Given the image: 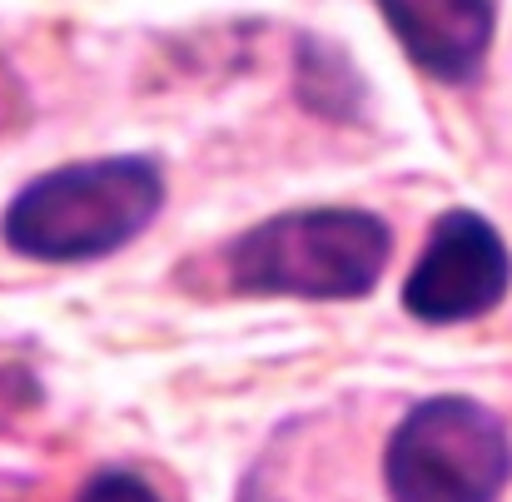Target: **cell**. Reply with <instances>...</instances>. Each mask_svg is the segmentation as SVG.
<instances>
[{
	"label": "cell",
	"mask_w": 512,
	"mask_h": 502,
	"mask_svg": "<svg viewBox=\"0 0 512 502\" xmlns=\"http://www.w3.org/2000/svg\"><path fill=\"white\" fill-rule=\"evenodd\" d=\"M378 10L423 75L463 85L483 70L498 20L493 0H378Z\"/></svg>",
	"instance_id": "5"
},
{
	"label": "cell",
	"mask_w": 512,
	"mask_h": 502,
	"mask_svg": "<svg viewBox=\"0 0 512 502\" xmlns=\"http://www.w3.org/2000/svg\"><path fill=\"white\" fill-rule=\"evenodd\" d=\"M75 502H160V493L140 478V473H125V468H110V473H95Z\"/></svg>",
	"instance_id": "6"
},
{
	"label": "cell",
	"mask_w": 512,
	"mask_h": 502,
	"mask_svg": "<svg viewBox=\"0 0 512 502\" xmlns=\"http://www.w3.org/2000/svg\"><path fill=\"white\" fill-rule=\"evenodd\" d=\"M160 204L165 179L150 160H90L30 179L10 199L0 234L20 259L85 264L140 239Z\"/></svg>",
	"instance_id": "1"
},
{
	"label": "cell",
	"mask_w": 512,
	"mask_h": 502,
	"mask_svg": "<svg viewBox=\"0 0 512 502\" xmlns=\"http://www.w3.org/2000/svg\"><path fill=\"white\" fill-rule=\"evenodd\" d=\"M508 284L512 259L503 234L483 214L453 209L433 224L428 249L403 284V309L423 324H468L493 314Z\"/></svg>",
	"instance_id": "4"
},
{
	"label": "cell",
	"mask_w": 512,
	"mask_h": 502,
	"mask_svg": "<svg viewBox=\"0 0 512 502\" xmlns=\"http://www.w3.org/2000/svg\"><path fill=\"white\" fill-rule=\"evenodd\" d=\"M393 502H498L512 478L508 423L473 398H428L388 438Z\"/></svg>",
	"instance_id": "3"
},
{
	"label": "cell",
	"mask_w": 512,
	"mask_h": 502,
	"mask_svg": "<svg viewBox=\"0 0 512 502\" xmlns=\"http://www.w3.org/2000/svg\"><path fill=\"white\" fill-rule=\"evenodd\" d=\"M393 254V234L363 209H294L224 249V279L254 299H363Z\"/></svg>",
	"instance_id": "2"
}]
</instances>
